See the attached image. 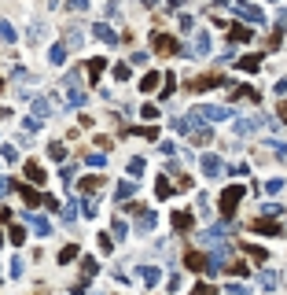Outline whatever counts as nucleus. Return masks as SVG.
I'll return each instance as SVG.
<instances>
[{
  "mask_svg": "<svg viewBox=\"0 0 287 295\" xmlns=\"http://www.w3.org/2000/svg\"><path fill=\"white\" fill-rule=\"evenodd\" d=\"M191 118H199L203 126L206 122H225V118H232V107H191Z\"/></svg>",
  "mask_w": 287,
  "mask_h": 295,
  "instance_id": "nucleus-1",
  "label": "nucleus"
},
{
  "mask_svg": "<svg viewBox=\"0 0 287 295\" xmlns=\"http://www.w3.org/2000/svg\"><path fill=\"white\" fill-rule=\"evenodd\" d=\"M243 196H247L243 184H232V189H225V192H221V214H225V218H232V214H236V203H239Z\"/></svg>",
  "mask_w": 287,
  "mask_h": 295,
  "instance_id": "nucleus-2",
  "label": "nucleus"
},
{
  "mask_svg": "<svg viewBox=\"0 0 287 295\" xmlns=\"http://www.w3.org/2000/svg\"><path fill=\"white\" fill-rule=\"evenodd\" d=\"M217 85H228V82L221 74H203V77H191V82H188L191 92H206V89H217Z\"/></svg>",
  "mask_w": 287,
  "mask_h": 295,
  "instance_id": "nucleus-3",
  "label": "nucleus"
},
{
  "mask_svg": "<svg viewBox=\"0 0 287 295\" xmlns=\"http://www.w3.org/2000/svg\"><path fill=\"white\" fill-rule=\"evenodd\" d=\"M188 56H210V34H206V30H195V34H191Z\"/></svg>",
  "mask_w": 287,
  "mask_h": 295,
  "instance_id": "nucleus-4",
  "label": "nucleus"
},
{
  "mask_svg": "<svg viewBox=\"0 0 287 295\" xmlns=\"http://www.w3.org/2000/svg\"><path fill=\"white\" fill-rule=\"evenodd\" d=\"M228 8H236V11H239V15H243V19H247V22H254V26H262V22H265V15H262V8H247V4H243V0H232V4H228Z\"/></svg>",
  "mask_w": 287,
  "mask_h": 295,
  "instance_id": "nucleus-5",
  "label": "nucleus"
},
{
  "mask_svg": "<svg viewBox=\"0 0 287 295\" xmlns=\"http://www.w3.org/2000/svg\"><path fill=\"white\" fill-rule=\"evenodd\" d=\"M203 174H206V177H214V181H217L221 174H225V163H221V159H217V155H203Z\"/></svg>",
  "mask_w": 287,
  "mask_h": 295,
  "instance_id": "nucleus-6",
  "label": "nucleus"
},
{
  "mask_svg": "<svg viewBox=\"0 0 287 295\" xmlns=\"http://www.w3.org/2000/svg\"><path fill=\"white\" fill-rule=\"evenodd\" d=\"M151 44H155V52H162V56H173V52H177V41H173L169 34H155Z\"/></svg>",
  "mask_w": 287,
  "mask_h": 295,
  "instance_id": "nucleus-7",
  "label": "nucleus"
},
{
  "mask_svg": "<svg viewBox=\"0 0 287 295\" xmlns=\"http://www.w3.org/2000/svg\"><path fill=\"white\" fill-rule=\"evenodd\" d=\"M188 137H191L195 144H210V129H206L199 118H191V126H188Z\"/></svg>",
  "mask_w": 287,
  "mask_h": 295,
  "instance_id": "nucleus-8",
  "label": "nucleus"
},
{
  "mask_svg": "<svg viewBox=\"0 0 287 295\" xmlns=\"http://www.w3.org/2000/svg\"><path fill=\"white\" fill-rule=\"evenodd\" d=\"M262 129V118H236V133L239 137H250V133H258Z\"/></svg>",
  "mask_w": 287,
  "mask_h": 295,
  "instance_id": "nucleus-9",
  "label": "nucleus"
},
{
  "mask_svg": "<svg viewBox=\"0 0 287 295\" xmlns=\"http://www.w3.org/2000/svg\"><path fill=\"white\" fill-rule=\"evenodd\" d=\"M155 210H136V232H151L155 229Z\"/></svg>",
  "mask_w": 287,
  "mask_h": 295,
  "instance_id": "nucleus-10",
  "label": "nucleus"
},
{
  "mask_svg": "<svg viewBox=\"0 0 287 295\" xmlns=\"http://www.w3.org/2000/svg\"><path fill=\"white\" fill-rule=\"evenodd\" d=\"M184 266H188L191 273H203V270H206V258H203L199 251H188V255H184Z\"/></svg>",
  "mask_w": 287,
  "mask_h": 295,
  "instance_id": "nucleus-11",
  "label": "nucleus"
},
{
  "mask_svg": "<svg viewBox=\"0 0 287 295\" xmlns=\"http://www.w3.org/2000/svg\"><path fill=\"white\" fill-rule=\"evenodd\" d=\"M250 229H254V232H265V236H280V225H276V222H269V218H258Z\"/></svg>",
  "mask_w": 287,
  "mask_h": 295,
  "instance_id": "nucleus-12",
  "label": "nucleus"
},
{
  "mask_svg": "<svg viewBox=\"0 0 287 295\" xmlns=\"http://www.w3.org/2000/svg\"><path fill=\"white\" fill-rule=\"evenodd\" d=\"M225 236H228V232L221 229V225H214V229L203 232V244H225Z\"/></svg>",
  "mask_w": 287,
  "mask_h": 295,
  "instance_id": "nucleus-13",
  "label": "nucleus"
},
{
  "mask_svg": "<svg viewBox=\"0 0 287 295\" xmlns=\"http://www.w3.org/2000/svg\"><path fill=\"white\" fill-rule=\"evenodd\" d=\"M173 229L188 232V229H191V214H188V210H177V214H173Z\"/></svg>",
  "mask_w": 287,
  "mask_h": 295,
  "instance_id": "nucleus-14",
  "label": "nucleus"
},
{
  "mask_svg": "<svg viewBox=\"0 0 287 295\" xmlns=\"http://www.w3.org/2000/svg\"><path fill=\"white\" fill-rule=\"evenodd\" d=\"M258 67H262V56H243L239 59V70H247V74H254Z\"/></svg>",
  "mask_w": 287,
  "mask_h": 295,
  "instance_id": "nucleus-15",
  "label": "nucleus"
},
{
  "mask_svg": "<svg viewBox=\"0 0 287 295\" xmlns=\"http://www.w3.org/2000/svg\"><path fill=\"white\" fill-rule=\"evenodd\" d=\"M158 82H162V74H155V70H151V74H144L140 89H144V92H155V89H158Z\"/></svg>",
  "mask_w": 287,
  "mask_h": 295,
  "instance_id": "nucleus-16",
  "label": "nucleus"
},
{
  "mask_svg": "<svg viewBox=\"0 0 287 295\" xmlns=\"http://www.w3.org/2000/svg\"><path fill=\"white\" fill-rule=\"evenodd\" d=\"M96 37H100V41H107V44H114V41H118V34H114L110 26H103V22L96 26Z\"/></svg>",
  "mask_w": 287,
  "mask_h": 295,
  "instance_id": "nucleus-17",
  "label": "nucleus"
},
{
  "mask_svg": "<svg viewBox=\"0 0 287 295\" xmlns=\"http://www.w3.org/2000/svg\"><path fill=\"white\" fill-rule=\"evenodd\" d=\"M254 37V30H247V26H232V41H250Z\"/></svg>",
  "mask_w": 287,
  "mask_h": 295,
  "instance_id": "nucleus-18",
  "label": "nucleus"
},
{
  "mask_svg": "<svg viewBox=\"0 0 287 295\" xmlns=\"http://www.w3.org/2000/svg\"><path fill=\"white\" fill-rule=\"evenodd\" d=\"M280 189H283V177H269V181H265V192H269V196H276Z\"/></svg>",
  "mask_w": 287,
  "mask_h": 295,
  "instance_id": "nucleus-19",
  "label": "nucleus"
},
{
  "mask_svg": "<svg viewBox=\"0 0 287 295\" xmlns=\"http://www.w3.org/2000/svg\"><path fill=\"white\" fill-rule=\"evenodd\" d=\"M26 177H30V181H44V174H41L37 163H26Z\"/></svg>",
  "mask_w": 287,
  "mask_h": 295,
  "instance_id": "nucleus-20",
  "label": "nucleus"
},
{
  "mask_svg": "<svg viewBox=\"0 0 287 295\" xmlns=\"http://www.w3.org/2000/svg\"><path fill=\"white\" fill-rule=\"evenodd\" d=\"M100 184H103V177H85V181H81V192H96Z\"/></svg>",
  "mask_w": 287,
  "mask_h": 295,
  "instance_id": "nucleus-21",
  "label": "nucleus"
},
{
  "mask_svg": "<svg viewBox=\"0 0 287 295\" xmlns=\"http://www.w3.org/2000/svg\"><path fill=\"white\" fill-rule=\"evenodd\" d=\"M155 192H158V196H162V199H166V196L173 192V184H169V181H162V177H158V181H155Z\"/></svg>",
  "mask_w": 287,
  "mask_h": 295,
  "instance_id": "nucleus-22",
  "label": "nucleus"
},
{
  "mask_svg": "<svg viewBox=\"0 0 287 295\" xmlns=\"http://www.w3.org/2000/svg\"><path fill=\"white\" fill-rule=\"evenodd\" d=\"M100 74H103V59H92V63H89V77L96 82V77H100Z\"/></svg>",
  "mask_w": 287,
  "mask_h": 295,
  "instance_id": "nucleus-23",
  "label": "nucleus"
},
{
  "mask_svg": "<svg viewBox=\"0 0 287 295\" xmlns=\"http://www.w3.org/2000/svg\"><path fill=\"white\" fill-rule=\"evenodd\" d=\"M133 189H136V181H122V184H118V196H122V199L133 196Z\"/></svg>",
  "mask_w": 287,
  "mask_h": 295,
  "instance_id": "nucleus-24",
  "label": "nucleus"
},
{
  "mask_svg": "<svg viewBox=\"0 0 287 295\" xmlns=\"http://www.w3.org/2000/svg\"><path fill=\"white\" fill-rule=\"evenodd\" d=\"M144 281H148V284H158V270H155V266H144Z\"/></svg>",
  "mask_w": 287,
  "mask_h": 295,
  "instance_id": "nucleus-25",
  "label": "nucleus"
},
{
  "mask_svg": "<svg viewBox=\"0 0 287 295\" xmlns=\"http://www.w3.org/2000/svg\"><path fill=\"white\" fill-rule=\"evenodd\" d=\"M48 155H52V159H67V148H63V144H52V148H48Z\"/></svg>",
  "mask_w": 287,
  "mask_h": 295,
  "instance_id": "nucleus-26",
  "label": "nucleus"
},
{
  "mask_svg": "<svg viewBox=\"0 0 287 295\" xmlns=\"http://www.w3.org/2000/svg\"><path fill=\"white\" fill-rule=\"evenodd\" d=\"M262 284H265V288H276L280 277H276V273H262Z\"/></svg>",
  "mask_w": 287,
  "mask_h": 295,
  "instance_id": "nucleus-27",
  "label": "nucleus"
},
{
  "mask_svg": "<svg viewBox=\"0 0 287 295\" xmlns=\"http://www.w3.org/2000/svg\"><path fill=\"white\" fill-rule=\"evenodd\" d=\"M140 115H144V118H151V122H155V118H158V107H155V103H144V111H140Z\"/></svg>",
  "mask_w": 287,
  "mask_h": 295,
  "instance_id": "nucleus-28",
  "label": "nucleus"
},
{
  "mask_svg": "<svg viewBox=\"0 0 287 295\" xmlns=\"http://www.w3.org/2000/svg\"><path fill=\"white\" fill-rule=\"evenodd\" d=\"M22 199H26L30 207H37V203H41V196H37V192H30V189H22Z\"/></svg>",
  "mask_w": 287,
  "mask_h": 295,
  "instance_id": "nucleus-29",
  "label": "nucleus"
},
{
  "mask_svg": "<svg viewBox=\"0 0 287 295\" xmlns=\"http://www.w3.org/2000/svg\"><path fill=\"white\" fill-rule=\"evenodd\" d=\"M70 258H77V247H63V251H59V262H70Z\"/></svg>",
  "mask_w": 287,
  "mask_h": 295,
  "instance_id": "nucleus-30",
  "label": "nucleus"
},
{
  "mask_svg": "<svg viewBox=\"0 0 287 295\" xmlns=\"http://www.w3.org/2000/svg\"><path fill=\"white\" fill-rule=\"evenodd\" d=\"M114 77H118V82H125V77H129V63H118V67H114Z\"/></svg>",
  "mask_w": 287,
  "mask_h": 295,
  "instance_id": "nucleus-31",
  "label": "nucleus"
},
{
  "mask_svg": "<svg viewBox=\"0 0 287 295\" xmlns=\"http://www.w3.org/2000/svg\"><path fill=\"white\" fill-rule=\"evenodd\" d=\"M269 148H273V151L280 155V159H287V144H283V141H273V144H269Z\"/></svg>",
  "mask_w": 287,
  "mask_h": 295,
  "instance_id": "nucleus-32",
  "label": "nucleus"
},
{
  "mask_svg": "<svg viewBox=\"0 0 287 295\" xmlns=\"http://www.w3.org/2000/svg\"><path fill=\"white\" fill-rule=\"evenodd\" d=\"M250 251V258H258V262H265V247H247Z\"/></svg>",
  "mask_w": 287,
  "mask_h": 295,
  "instance_id": "nucleus-33",
  "label": "nucleus"
},
{
  "mask_svg": "<svg viewBox=\"0 0 287 295\" xmlns=\"http://www.w3.org/2000/svg\"><path fill=\"white\" fill-rule=\"evenodd\" d=\"M191 295H214V288L210 284H199V288H191Z\"/></svg>",
  "mask_w": 287,
  "mask_h": 295,
  "instance_id": "nucleus-34",
  "label": "nucleus"
},
{
  "mask_svg": "<svg viewBox=\"0 0 287 295\" xmlns=\"http://www.w3.org/2000/svg\"><path fill=\"white\" fill-rule=\"evenodd\" d=\"M129 174H144V159H133L129 163Z\"/></svg>",
  "mask_w": 287,
  "mask_h": 295,
  "instance_id": "nucleus-35",
  "label": "nucleus"
},
{
  "mask_svg": "<svg viewBox=\"0 0 287 295\" xmlns=\"http://www.w3.org/2000/svg\"><path fill=\"white\" fill-rule=\"evenodd\" d=\"M81 270H85V277H92V273H96V262H92V258H85V262H81Z\"/></svg>",
  "mask_w": 287,
  "mask_h": 295,
  "instance_id": "nucleus-36",
  "label": "nucleus"
},
{
  "mask_svg": "<svg viewBox=\"0 0 287 295\" xmlns=\"http://www.w3.org/2000/svg\"><path fill=\"white\" fill-rule=\"evenodd\" d=\"M276 96H287V77H280V82H276Z\"/></svg>",
  "mask_w": 287,
  "mask_h": 295,
  "instance_id": "nucleus-37",
  "label": "nucleus"
},
{
  "mask_svg": "<svg viewBox=\"0 0 287 295\" xmlns=\"http://www.w3.org/2000/svg\"><path fill=\"white\" fill-rule=\"evenodd\" d=\"M228 295H247V288L243 284H228Z\"/></svg>",
  "mask_w": 287,
  "mask_h": 295,
  "instance_id": "nucleus-38",
  "label": "nucleus"
},
{
  "mask_svg": "<svg viewBox=\"0 0 287 295\" xmlns=\"http://www.w3.org/2000/svg\"><path fill=\"white\" fill-rule=\"evenodd\" d=\"M276 26H287V11H280V19H276Z\"/></svg>",
  "mask_w": 287,
  "mask_h": 295,
  "instance_id": "nucleus-39",
  "label": "nucleus"
}]
</instances>
